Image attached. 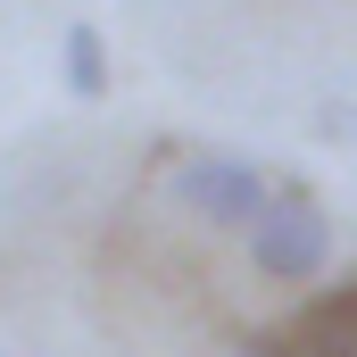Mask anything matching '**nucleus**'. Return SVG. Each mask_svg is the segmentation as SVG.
<instances>
[{
	"mask_svg": "<svg viewBox=\"0 0 357 357\" xmlns=\"http://www.w3.org/2000/svg\"><path fill=\"white\" fill-rule=\"evenodd\" d=\"M324 258H333V216H324V199H316L307 183L266 191V208L250 216V266L274 274V282H307V274H324Z\"/></svg>",
	"mask_w": 357,
	"mask_h": 357,
	"instance_id": "obj_1",
	"label": "nucleus"
},
{
	"mask_svg": "<svg viewBox=\"0 0 357 357\" xmlns=\"http://www.w3.org/2000/svg\"><path fill=\"white\" fill-rule=\"evenodd\" d=\"M266 191L274 183L250 158H233V150H191L175 175H167V199H175L183 216L216 225V233H250V216L266 208Z\"/></svg>",
	"mask_w": 357,
	"mask_h": 357,
	"instance_id": "obj_2",
	"label": "nucleus"
},
{
	"mask_svg": "<svg viewBox=\"0 0 357 357\" xmlns=\"http://www.w3.org/2000/svg\"><path fill=\"white\" fill-rule=\"evenodd\" d=\"M233 357H357V274L307 291L291 316H274L266 333L233 341Z\"/></svg>",
	"mask_w": 357,
	"mask_h": 357,
	"instance_id": "obj_3",
	"label": "nucleus"
},
{
	"mask_svg": "<svg viewBox=\"0 0 357 357\" xmlns=\"http://www.w3.org/2000/svg\"><path fill=\"white\" fill-rule=\"evenodd\" d=\"M67 91L75 100H100L108 91V42H100V25H67Z\"/></svg>",
	"mask_w": 357,
	"mask_h": 357,
	"instance_id": "obj_4",
	"label": "nucleus"
}]
</instances>
